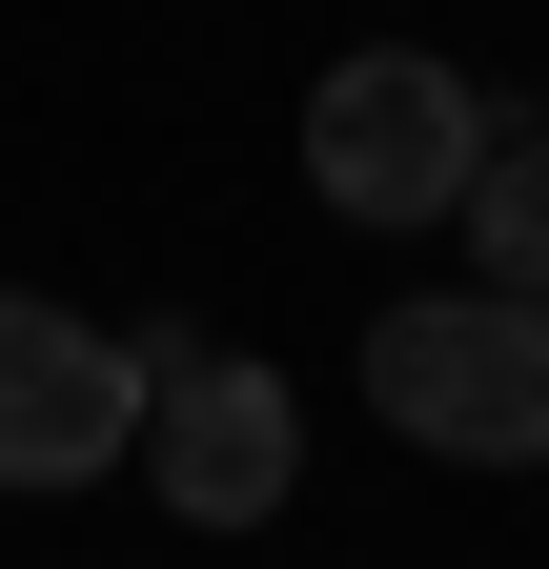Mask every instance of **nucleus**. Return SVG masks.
I'll return each instance as SVG.
<instances>
[{
  "instance_id": "nucleus-1",
  "label": "nucleus",
  "mask_w": 549,
  "mask_h": 569,
  "mask_svg": "<svg viewBox=\"0 0 549 569\" xmlns=\"http://www.w3.org/2000/svg\"><path fill=\"white\" fill-rule=\"evenodd\" d=\"M367 407L448 468H549V306L529 284H428L367 326Z\"/></svg>"
},
{
  "instance_id": "nucleus-2",
  "label": "nucleus",
  "mask_w": 549,
  "mask_h": 569,
  "mask_svg": "<svg viewBox=\"0 0 549 569\" xmlns=\"http://www.w3.org/2000/svg\"><path fill=\"white\" fill-rule=\"evenodd\" d=\"M468 163H489V102L448 82V61H326L306 82V183L347 203V224H448L468 203Z\"/></svg>"
},
{
  "instance_id": "nucleus-3",
  "label": "nucleus",
  "mask_w": 549,
  "mask_h": 569,
  "mask_svg": "<svg viewBox=\"0 0 549 569\" xmlns=\"http://www.w3.org/2000/svg\"><path fill=\"white\" fill-rule=\"evenodd\" d=\"M143 468H163L183 529H264L286 468H306L286 367H244V346H203V326H143Z\"/></svg>"
},
{
  "instance_id": "nucleus-4",
  "label": "nucleus",
  "mask_w": 549,
  "mask_h": 569,
  "mask_svg": "<svg viewBox=\"0 0 549 569\" xmlns=\"http://www.w3.org/2000/svg\"><path fill=\"white\" fill-rule=\"evenodd\" d=\"M122 448H143V326L0 284V488H102Z\"/></svg>"
},
{
  "instance_id": "nucleus-5",
  "label": "nucleus",
  "mask_w": 549,
  "mask_h": 569,
  "mask_svg": "<svg viewBox=\"0 0 549 569\" xmlns=\"http://www.w3.org/2000/svg\"><path fill=\"white\" fill-rule=\"evenodd\" d=\"M448 224H468V284H529V306H549V122L468 163V203H448Z\"/></svg>"
}]
</instances>
